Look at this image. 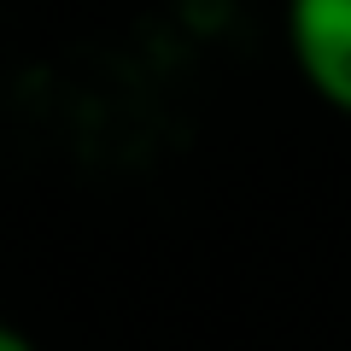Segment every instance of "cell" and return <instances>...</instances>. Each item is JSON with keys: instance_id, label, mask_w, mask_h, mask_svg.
Wrapping results in <instances>:
<instances>
[{"instance_id": "obj_1", "label": "cell", "mask_w": 351, "mask_h": 351, "mask_svg": "<svg viewBox=\"0 0 351 351\" xmlns=\"http://www.w3.org/2000/svg\"><path fill=\"white\" fill-rule=\"evenodd\" d=\"M287 41L304 82L351 112V0H287Z\"/></svg>"}, {"instance_id": "obj_2", "label": "cell", "mask_w": 351, "mask_h": 351, "mask_svg": "<svg viewBox=\"0 0 351 351\" xmlns=\"http://www.w3.org/2000/svg\"><path fill=\"white\" fill-rule=\"evenodd\" d=\"M0 351H36V346H29V339L18 334V328H6V334H0Z\"/></svg>"}]
</instances>
